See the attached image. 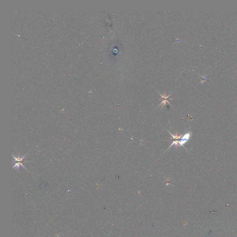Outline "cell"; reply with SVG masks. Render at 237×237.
Listing matches in <instances>:
<instances>
[{"mask_svg": "<svg viewBox=\"0 0 237 237\" xmlns=\"http://www.w3.org/2000/svg\"><path fill=\"white\" fill-rule=\"evenodd\" d=\"M191 133L190 132H188L186 134H184L183 138H181L180 141H179V145L182 146H183V145L185 144L188 140H189V138L190 137Z\"/></svg>", "mask_w": 237, "mask_h": 237, "instance_id": "cell-1", "label": "cell"}, {"mask_svg": "<svg viewBox=\"0 0 237 237\" xmlns=\"http://www.w3.org/2000/svg\"><path fill=\"white\" fill-rule=\"evenodd\" d=\"M169 132L170 134H171V136L173 137V139H178V138H181V137H182V135L178 136L177 133V135H172V134H171V133Z\"/></svg>", "mask_w": 237, "mask_h": 237, "instance_id": "cell-2", "label": "cell"}]
</instances>
